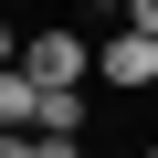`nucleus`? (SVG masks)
<instances>
[{"label":"nucleus","instance_id":"obj_7","mask_svg":"<svg viewBox=\"0 0 158 158\" xmlns=\"http://www.w3.org/2000/svg\"><path fill=\"white\" fill-rule=\"evenodd\" d=\"M0 158H42V137H0Z\"/></svg>","mask_w":158,"mask_h":158},{"label":"nucleus","instance_id":"obj_1","mask_svg":"<svg viewBox=\"0 0 158 158\" xmlns=\"http://www.w3.org/2000/svg\"><path fill=\"white\" fill-rule=\"evenodd\" d=\"M21 74H32V85H85V74H95V42H85V32H63V21H42L32 53H21Z\"/></svg>","mask_w":158,"mask_h":158},{"label":"nucleus","instance_id":"obj_6","mask_svg":"<svg viewBox=\"0 0 158 158\" xmlns=\"http://www.w3.org/2000/svg\"><path fill=\"white\" fill-rule=\"evenodd\" d=\"M127 32H158V0H127Z\"/></svg>","mask_w":158,"mask_h":158},{"label":"nucleus","instance_id":"obj_9","mask_svg":"<svg viewBox=\"0 0 158 158\" xmlns=\"http://www.w3.org/2000/svg\"><path fill=\"white\" fill-rule=\"evenodd\" d=\"M148 158H158V137H148Z\"/></svg>","mask_w":158,"mask_h":158},{"label":"nucleus","instance_id":"obj_3","mask_svg":"<svg viewBox=\"0 0 158 158\" xmlns=\"http://www.w3.org/2000/svg\"><path fill=\"white\" fill-rule=\"evenodd\" d=\"M32 116H42V85L11 63V74H0V137H32Z\"/></svg>","mask_w":158,"mask_h":158},{"label":"nucleus","instance_id":"obj_8","mask_svg":"<svg viewBox=\"0 0 158 158\" xmlns=\"http://www.w3.org/2000/svg\"><path fill=\"white\" fill-rule=\"evenodd\" d=\"M42 158H85V148H74V137H42Z\"/></svg>","mask_w":158,"mask_h":158},{"label":"nucleus","instance_id":"obj_4","mask_svg":"<svg viewBox=\"0 0 158 158\" xmlns=\"http://www.w3.org/2000/svg\"><path fill=\"white\" fill-rule=\"evenodd\" d=\"M32 137H85V85H42V116Z\"/></svg>","mask_w":158,"mask_h":158},{"label":"nucleus","instance_id":"obj_5","mask_svg":"<svg viewBox=\"0 0 158 158\" xmlns=\"http://www.w3.org/2000/svg\"><path fill=\"white\" fill-rule=\"evenodd\" d=\"M21 53H32V42H21V32H11V21H0V74H11V63H21Z\"/></svg>","mask_w":158,"mask_h":158},{"label":"nucleus","instance_id":"obj_2","mask_svg":"<svg viewBox=\"0 0 158 158\" xmlns=\"http://www.w3.org/2000/svg\"><path fill=\"white\" fill-rule=\"evenodd\" d=\"M95 74H106L116 95L158 85V32H106V42H95Z\"/></svg>","mask_w":158,"mask_h":158}]
</instances>
